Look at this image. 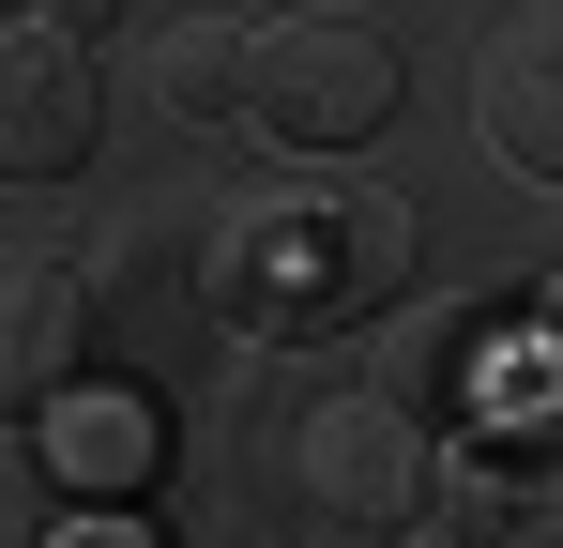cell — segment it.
<instances>
[{"label":"cell","instance_id":"7","mask_svg":"<svg viewBox=\"0 0 563 548\" xmlns=\"http://www.w3.org/2000/svg\"><path fill=\"white\" fill-rule=\"evenodd\" d=\"M472 138L518 183H563V0H518L472 46Z\"/></svg>","mask_w":563,"mask_h":548},{"label":"cell","instance_id":"1","mask_svg":"<svg viewBox=\"0 0 563 548\" xmlns=\"http://www.w3.org/2000/svg\"><path fill=\"white\" fill-rule=\"evenodd\" d=\"M411 274V198H244L213 229V305L244 336H335Z\"/></svg>","mask_w":563,"mask_h":548},{"label":"cell","instance_id":"12","mask_svg":"<svg viewBox=\"0 0 563 548\" xmlns=\"http://www.w3.org/2000/svg\"><path fill=\"white\" fill-rule=\"evenodd\" d=\"M31 15H46V31H77V46L107 31V0H31Z\"/></svg>","mask_w":563,"mask_h":548},{"label":"cell","instance_id":"3","mask_svg":"<svg viewBox=\"0 0 563 548\" xmlns=\"http://www.w3.org/2000/svg\"><path fill=\"white\" fill-rule=\"evenodd\" d=\"M427 518H442V548H563V381L549 365H518L442 442Z\"/></svg>","mask_w":563,"mask_h":548},{"label":"cell","instance_id":"8","mask_svg":"<svg viewBox=\"0 0 563 548\" xmlns=\"http://www.w3.org/2000/svg\"><path fill=\"white\" fill-rule=\"evenodd\" d=\"M31 442L62 472V503H137L153 457H168V427H153V396H122V381H62V396L31 412Z\"/></svg>","mask_w":563,"mask_h":548},{"label":"cell","instance_id":"5","mask_svg":"<svg viewBox=\"0 0 563 548\" xmlns=\"http://www.w3.org/2000/svg\"><path fill=\"white\" fill-rule=\"evenodd\" d=\"M92 336H107L92 274L62 244H0V427H31L62 381H92Z\"/></svg>","mask_w":563,"mask_h":548},{"label":"cell","instance_id":"6","mask_svg":"<svg viewBox=\"0 0 563 548\" xmlns=\"http://www.w3.org/2000/svg\"><path fill=\"white\" fill-rule=\"evenodd\" d=\"M92 122H107L92 46H77V31H46V15H15V31H0V183L92 168Z\"/></svg>","mask_w":563,"mask_h":548},{"label":"cell","instance_id":"2","mask_svg":"<svg viewBox=\"0 0 563 548\" xmlns=\"http://www.w3.org/2000/svg\"><path fill=\"white\" fill-rule=\"evenodd\" d=\"M396 31L351 15V0H289L244 31V122L275 138V153H366L380 122H396Z\"/></svg>","mask_w":563,"mask_h":548},{"label":"cell","instance_id":"4","mask_svg":"<svg viewBox=\"0 0 563 548\" xmlns=\"http://www.w3.org/2000/svg\"><path fill=\"white\" fill-rule=\"evenodd\" d=\"M305 487H320V518H351V534H427V487H442V427L411 412V396H380L351 381L320 427H305Z\"/></svg>","mask_w":563,"mask_h":548},{"label":"cell","instance_id":"10","mask_svg":"<svg viewBox=\"0 0 563 548\" xmlns=\"http://www.w3.org/2000/svg\"><path fill=\"white\" fill-rule=\"evenodd\" d=\"M472 336H487V320H411V336H380V396L427 412L442 381H472Z\"/></svg>","mask_w":563,"mask_h":548},{"label":"cell","instance_id":"11","mask_svg":"<svg viewBox=\"0 0 563 548\" xmlns=\"http://www.w3.org/2000/svg\"><path fill=\"white\" fill-rule=\"evenodd\" d=\"M46 548H153V534H137V503H77V518H62Z\"/></svg>","mask_w":563,"mask_h":548},{"label":"cell","instance_id":"9","mask_svg":"<svg viewBox=\"0 0 563 548\" xmlns=\"http://www.w3.org/2000/svg\"><path fill=\"white\" fill-rule=\"evenodd\" d=\"M153 91H168V122H229L244 107V31H213V15L153 31Z\"/></svg>","mask_w":563,"mask_h":548}]
</instances>
